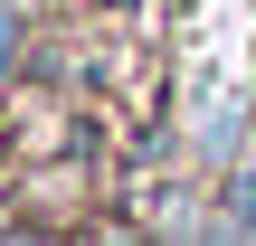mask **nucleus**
Returning a JSON list of instances; mask_svg holds the SVG:
<instances>
[{
  "label": "nucleus",
  "instance_id": "obj_1",
  "mask_svg": "<svg viewBox=\"0 0 256 246\" xmlns=\"http://www.w3.org/2000/svg\"><path fill=\"white\" fill-rule=\"evenodd\" d=\"M10 38H19V19H10V9H0V76H10Z\"/></svg>",
  "mask_w": 256,
  "mask_h": 246
}]
</instances>
